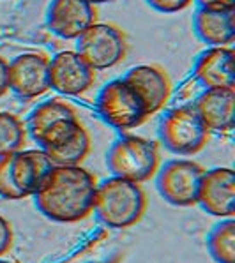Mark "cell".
<instances>
[{
    "mask_svg": "<svg viewBox=\"0 0 235 263\" xmlns=\"http://www.w3.org/2000/svg\"><path fill=\"white\" fill-rule=\"evenodd\" d=\"M97 180L82 164L53 166L34 194L35 207L57 222H78L94 209Z\"/></svg>",
    "mask_w": 235,
    "mask_h": 263,
    "instance_id": "obj_1",
    "label": "cell"
},
{
    "mask_svg": "<svg viewBox=\"0 0 235 263\" xmlns=\"http://www.w3.org/2000/svg\"><path fill=\"white\" fill-rule=\"evenodd\" d=\"M147 193L141 184L120 177H110L97 184L92 214L101 224L113 230H128L147 212Z\"/></svg>",
    "mask_w": 235,
    "mask_h": 263,
    "instance_id": "obj_2",
    "label": "cell"
},
{
    "mask_svg": "<svg viewBox=\"0 0 235 263\" xmlns=\"http://www.w3.org/2000/svg\"><path fill=\"white\" fill-rule=\"evenodd\" d=\"M53 163L43 148L18 151L0 157V196L6 200H23L34 196Z\"/></svg>",
    "mask_w": 235,
    "mask_h": 263,
    "instance_id": "obj_3",
    "label": "cell"
},
{
    "mask_svg": "<svg viewBox=\"0 0 235 263\" xmlns=\"http://www.w3.org/2000/svg\"><path fill=\"white\" fill-rule=\"evenodd\" d=\"M159 164V145L141 136H120L106 154V166L113 173V177L138 182V184H143L156 177Z\"/></svg>",
    "mask_w": 235,
    "mask_h": 263,
    "instance_id": "obj_4",
    "label": "cell"
},
{
    "mask_svg": "<svg viewBox=\"0 0 235 263\" xmlns=\"http://www.w3.org/2000/svg\"><path fill=\"white\" fill-rule=\"evenodd\" d=\"M159 138L170 152L177 156H194L207 145L210 131L193 104H182L163 117Z\"/></svg>",
    "mask_w": 235,
    "mask_h": 263,
    "instance_id": "obj_5",
    "label": "cell"
},
{
    "mask_svg": "<svg viewBox=\"0 0 235 263\" xmlns=\"http://www.w3.org/2000/svg\"><path fill=\"white\" fill-rule=\"evenodd\" d=\"M83 127L80 115L69 103L51 99L39 104L28 117V131L43 151L69 140Z\"/></svg>",
    "mask_w": 235,
    "mask_h": 263,
    "instance_id": "obj_6",
    "label": "cell"
},
{
    "mask_svg": "<svg viewBox=\"0 0 235 263\" xmlns=\"http://www.w3.org/2000/svg\"><path fill=\"white\" fill-rule=\"evenodd\" d=\"M96 106L101 119L117 131L135 129L149 119L141 99L122 78L113 80L101 88Z\"/></svg>",
    "mask_w": 235,
    "mask_h": 263,
    "instance_id": "obj_7",
    "label": "cell"
},
{
    "mask_svg": "<svg viewBox=\"0 0 235 263\" xmlns=\"http://www.w3.org/2000/svg\"><path fill=\"white\" fill-rule=\"evenodd\" d=\"M125 35L110 23H94L76 39L78 53L94 71L110 69L125 57Z\"/></svg>",
    "mask_w": 235,
    "mask_h": 263,
    "instance_id": "obj_8",
    "label": "cell"
},
{
    "mask_svg": "<svg viewBox=\"0 0 235 263\" xmlns=\"http://www.w3.org/2000/svg\"><path fill=\"white\" fill-rule=\"evenodd\" d=\"M204 173L205 170L191 159H172L157 170V191L175 207H193L198 203Z\"/></svg>",
    "mask_w": 235,
    "mask_h": 263,
    "instance_id": "obj_9",
    "label": "cell"
},
{
    "mask_svg": "<svg viewBox=\"0 0 235 263\" xmlns=\"http://www.w3.org/2000/svg\"><path fill=\"white\" fill-rule=\"evenodd\" d=\"M9 88L23 99L50 90V59L43 53H22L9 62Z\"/></svg>",
    "mask_w": 235,
    "mask_h": 263,
    "instance_id": "obj_10",
    "label": "cell"
},
{
    "mask_svg": "<svg viewBox=\"0 0 235 263\" xmlns=\"http://www.w3.org/2000/svg\"><path fill=\"white\" fill-rule=\"evenodd\" d=\"M96 82V71L76 51H60L50 59V88L64 96H80Z\"/></svg>",
    "mask_w": 235,
    "mask_h": 263,
    "instance_id": "obj_11",
    "label": "cell"
},
{
    "mask_svg": "<svg viewBox=\"0 0 235 263\" xmlns=\"http://www.w3.org/2000/svg\"><path fill=\"white\" fill-rule=\"evenodd\" d=\"M198 203L214 217H233L235 212V175L232 168L205 170L202 177Z\"/></svg>",
    "mask_w": 235,
    "mask_h": 263,
    "instance_id": "obj_12",
    "label": "cell"
},
{
    "mask_svg": "<svg viewBox=\"0 0 235 263\" xmlns=\"http://www.w3.org/2000/svg\"><path fill=\"white\" fill-rule=\"evenodd\" d=\"M122 80L141 99L149 117L163 110L172 94L170 76L157 66H147V64L136 66L125 72Z\"/></svg>",
    "mask_w": 235,
    "mask_h": 263,
    "instance_id": "obj_13",
    "label": "cell"
},
{
    "mask_svg": "<svg viewBox=\"0 0 235 263\" xmlns=\"http://www.w3.org/2000/svg\"><path fill=\"white\" fill-rule=\"evenodd\" d=\"M94 23L96 7L87 0H53L48 9V27L62 39H78Z\"/></svg>",
    "mask_w": 235,
    "mask_h": 263,
    "instance_id": "obj_14",
    "label": "cell"
},
{
    "mask_svg": "<svg viewBox=\"0 0 235 263\" xmlns=\"http://www.w3.org/2000/svg\"><path fill=\"white\" fill-rule=\"evenodd\" d=\"M209 131L230 133L235 125V88H205L193 103Z\"/></svg>",
    "mask_w": 235,
    "mask_h": 263,
    "instance_id": "obj_15",
    "label": "cell"
},
{
    "mask_svg": "<svg viewBox=\"0 0 235 263\" xmlns=\"http://www.w3.org/2000/svg\"><path fill=\"white\" fill-rule=\"evenodd\" d=\"M193 74L205 88H235L233 50L230 46H210L198 57Z\"/></svg>",
    "mask_w": 235,
    "mask_h": 263,
    "instance_id": "obj_16",
    "label": "cell"
},
{
    "mask_svg": "<svg viewBox=\"0 0 235 263\" xmlns=\"http://www.w3.org/2000/svg\"><path fill=\"white\" fill-rule=\"evenodd\" d=\"M194 34L209 46H228L235 39V7L210 9L198 7L193 18Z\"/></svg>",
    "mask_w": 235,
    "mask_h": 263,
    "instance_id": "obj_17",
    "label": "cell"
},
{
    "mask_svg": "<svg viewBox=\"0 0 235 263\" xmlns=\"http://www.w3.org/2000/svg\"><path fill=\"white\" fill-rule=\"evenodd\" d=\"M91 135H88V131L83 125L69 140H66L64 143L57 145L53 148H48L44 152L50 157L53 166H78V164H82L87 159V156L91 154Z\"/></svg>",
    "mask_w": 235,
    "mask_h": 263,
    "instance_id": "obj_18",
    "label": "cell"
},
{
    "mask_svg": "<svg viewBox=\"0 0 235 263\" xmlns=\"http://www.w3.org/2000/svg\"><path fill=\"white\" fill-rule=\"evenodd\" d=\"M207 251L216 263H235V221L226 217L207 235Z\"/></svg>",
    "mask_w": 235,
    "mask_h": 263,
    "instance_id": "obj_19",
    "label": "cell"
},
{
    "mask_svg": "<svg viewBox=\"0 0 235 263\" xmlns=\"http://www.w3.org/2000/svg\"><path fill=\"white\" fill-rule=\"evenodd\" d=\"M27 141V127L14 113L0 111V157L22 151Z\"/></svg>",
    "mask_w": 235,
    "mask_h": 263,
    "instance_id": "obj_20",
    "label": "cell"
},
{
    "mask_svg": "<svg viewBox=\"0 0 235 263\" xmlns=\"http://www.w3.org/2000/svg\"><path fill=\"white\" fill-rule=\"evenodd\" d=\"M13 242H14L13 224L4 216H0V258L9 253L11 248H13Z\"/></svg>",
    "mask_w": 235,
    "mask_h": 263,
    "instance_id": "obj_21",
    "label": "cell"
},
{
    "mask_svg": "<svg viewBox=\"0 0 235 263\" xmlns=\"http://www.w3.org/2000/svg\"><path fill=\"white\" fill-rule=\"evenodd\" d=\"M194 0H147V4L152 9L159 11V13H179L186 9Z\"/></svg>",
    "mask_w": 235,
    "mask_h": 263,
    "instance_id": "obj_22",
    "label": "cell"
},
{
    "mask_svg": "<svg viewBox=\"0 0 235 263\" xmlns=\"http://www.w3.org/2000/svg\"><path fill=\"white\" fill-rule=\"evenodd\" d=\"M9 90V62L0 57V97Z\"/></svg>",
    "mask_w": 235,
    "mask_h": 263,
    "instance_id": "obj_23",
    "label": "cell"
},
{
    "mask_svg": "<svg viewBox=\"0 0 235 263\" xmlns=\"http://www.w3.org/2000/svg\"><path fill=\"white\" fill-rule=\"evenodd\" d=\"M200 7H210V9H232L235 0H194Z\"/></svg>",
    "mask_w": 235,
    "mask_h": 263,
    "instance_id": "obj_24",
    "label": "cell"
},
{
    "mask_svg": "<svg viewBox=\"0 0 235 263\" xmlns=\"http://www.w3.org/2000/svg\"><path fill=\"white\" fill-rule=\"evenodd\" d=\"M87 2H91L92 6H96V4H106V2H112V0H87Z\"/></svg>",
    "mask_w": 235,
    "mask_h": 263,
    "instance_id": "obj_25",
    "label": "cell"
},
{
    "mask_svg": "<svg viewBox=\"0 0 235 263\" xmlns=\"http://www.w3.org/2000/svg\"><path fill=\"white\" fill-rule=\"evenodd\" d=\"M0 263H18V261H14V260H4V258H0Z\"/></svg>",
    "mask_w": 235,
    "mask_h": 263,
    "instance_id": "obj_26",
    "label": "cell"
}]
</instances>
